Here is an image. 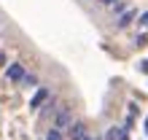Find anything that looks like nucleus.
Masks as SVG:
<instances>
[{
	"label": "nucleus",
	"mask_w": 148,
	"mask_h": 140,
	"mask_svg": "<svg viewBox=\"0 0 148 140\" xmlns=\"http://www.w3.org/2000/svg\"><path fill=\"white\" fill-rule=\"evenodd\" d=\"M140 27H145V30H148V11H145V14H140Z\"/></svg>",
	"instance_id": "11"
},
{
	"label": "nucleus",
	"mask_w": 148,
	"mask_h": 140,
	"mask_svg": "<svg viewBox=\"0 0 148 140\" xmlns=\"http://www.w3.org/2000/svg\"><path fill=\"white\" fill-rule=\"evenodd\" d=\"M73 124V110L67 108V105H62V108L57 110V116H54V129H59V132H65L67 127Z\"/></svg>",
	"instance_id": "1"
},
{
	"label": "nucleus",
	"mask_w": 148,
	"mask_h": 140,
	"mask_svg": "<svg viewBox=\"0 0 148 140\" xmlns=\"http://www.w3.org/2000/svg\"><path fill=\"white\" fill-rule=\"evenodd\" d=\"M105 140H129V129L127 127H110Z\"/></svg>",
	"instance_id": "5"
},
{
	"label": "nucleus",
	"mask_w": 148,
	"mask_h": 140,
	"mask_svg": "<svg viewBox=\"0 0 148 140\" xmlns=\"http://www.w3.org/2000/svg\"><path fill=\"white\" fill-rule=\"evenodd\" d=\"M65 132H67V140H84L86 137V127L81 124V121H73Z\"/></svg>",
	"instance_id": "4"
},
{
	"label": "nucleus",
	"mask_w": 148,
	"mask_h": 140,
	"mask_svg": "<svg viewBox=\"0 0 148 140\" xmlns=\"http://www.w3.org/2000/svg\"><path fill=\"white\" fill-rule=\"evenodd\" d=\"M84 140H100V137H92V135H86V137H84Z\"/></svg>",
	"instance_id": "14"
},
{
	"label": "nucleus",
	"mask_w": 148,
	"mask_h": 140,
	"mask_svg": "<svg viewBox=\"0 0 148 140\" xmlns=\"http://www.w3.org/2000/svg\"><path fill=\"white\" fill-rule=\"evenodd\" d=\"M135 16H137V11H135V8H129V11H124V14L119 16V22H116V24H119L121 30H124V27H129V24L135 22Z\"/></svg>",
	"instance_id": "6"
},
{
	"label": "nucleus",
	"mask_w": 148,
	"mask_h": 140,
	"mask_svg": "<svg viewBox=\"0 0 148 140\" xmlns=\"http://www.w3.org/2000/svg\"><path fill=\"white\" fill-rule=\"evenodd\" d=\"M100 5H113V3H119V0H97Z\"/></svg>",
	"instance_id": "12"
},
{
	"label": "nucleus",
	"mask_w": 148,
	"mask_h": 140,
	"mask_svg": "<svg viewBox=\"0 0 148 140\" xmlns=\"http://www.w3.org/2000/svg\"><path fill=\"white\" fill-rule=\"evenodd\" d=\"M140 70H143V73H148V62H140Z\"/></svg>",
	"instance_id": "13"
},
{
	"label": "nucleus",
	"mask_w": 148,
	"mask_h": 140,
	"mask_svg": "<svg viewBox=\"0 0 148 140\" xmlns=\"http://www.w3.org/2000/svg\"><path fill=\"white\" fill-rule=\"evenodd\" d=\"M27 75V70H24L22 62H14V65H8L5 67V78L8 81H16V84H22V78Z\"/></svg>",
	"instance_id": "2"
},
{
	"label": "nucleus",
	"mask_w": 148,
	"mask_h": 140,
	"mask_svg": "<svg viewBox=\"0 0 148 140\" xmlns=\"http://www.w3.org/2000/svg\"><path fill=\"white\" fill-rule=\"evenodd\" d=\"M46 140H65V137H62V132H59V129H54V127H51L49 132H46Z\"/></svg>",
	"instance_id": "9"
},
{
	"label": "nucleus",
	"mask_w": 148,
	"mask_h": 140,
	"mask_svg": "<svg viewBox=\"0 0 148 140\" xmlns=\"http://www.w3.org/2000/svg\"><path fill=\"white\" fill-rule=\"evenodd\" d=\"M49 97H51V92H49V86H38V92L32 94V100H30V108H32V110H38V108H40V105L46 102Z\"/></svg>",
	"instance_id": "3"
},
{
	"label": "nucleus",
	"mask_w": 148,
	"mask_h": 140,
	"mask_svg": "<svg viewBox=\"0 0 148 140\" xmlns=\"http://www.w3.org/2000/svg\"><path fill=\"white\" fill-rule=\"evenodd\" d=\"M145 135H148V119H145Z\"/></svg>",
	"instance_id": "15"
},
{
	"label": "nucleus",
	"mask_w": 148,
	"mask_h": 140,
	"mask_svg": "<svg viewBox=\"0 0 148 140\" xmlns=\"http://www.w3.org/2000/svg\"><path fill=\"white\" fill-rule=\"evenodd\" d=\"M127 11V3H113V14H124Z\"/></svg>",
	"instance_id": "10"
},
{
	"label": "nucleus",
	"mask_w": 148,
	"mask_h": 140,
	"mask_svg": "<svg viewBox=\"0 0 148 140\" xmlns=\"http://www.w3.org/2000/svg\"><path fill=\"white\" fill-rule=\"evenodd\" d=\"M59 108H57V102L54 100H46V108H43V116H51V113H57Z\"/></svg>",
	"instance_id": "7"
},
{
	"label": "nucleus",
	"mask_w": 148,
	"mask_h": 140,
	"mask_svg": "<svg viewBox=\"0 0 148 140\" xmlns=\"http://www.w3.org/2000/svg\"><path fill=\"white\" fill-rule=\"evenodd\" d=\"M22 84H24V86H35V84H38V75H35V73H27V75L22 78Z\"/></svg>",
	"instance_id": "8"
}]
</instances>
